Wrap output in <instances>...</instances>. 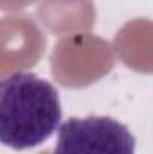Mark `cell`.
<instances>
[{"instance_id":"obj_1","label":"cell","mask_w":153,"mask_h":154,"mask_svg":"<svg viewBox=\"0 0 153 154\" xmlns=\"http://www.w3.org/2000/svg\"><path fill=\"white\" fill-rule=\"evenodd\" d=\"M61 122L58 90L45 79L16 72L0 82V142L15 151L47 142Z\"/></svg>"},{"instance_id":"obj_2","label":"cell","mask_w":153,"mask_h":154,"mask_svg":"<svg viewBox=\"0 0 153 154\" xmlns=\"http://www.w3.org/2000/svg\"><path fill=\"white\" fill-rule=\"evenodd\" d=\"M52 154H135V136L112 116L69 118Z\"/></svg>"}]
</instances>
